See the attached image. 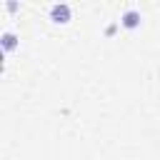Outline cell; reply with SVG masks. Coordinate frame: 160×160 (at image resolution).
Returning a JSON list of instances; mask_svg holds the SVG:
<instances>
[{"mask_svg": "<svg viewBox=\"0 0 160 160\" xmlns=\"http://www.w3.org/2000/svg\"><path fill=\"white\" fill-rule=\"evenodd\" d=\"M70 15H72V10H70L68 2H55V5L50 8V18H52L55 22H68Z\"/></svg>", "mask_w": 160, "mask_h": 160, "instance_id": "cell-1", "label": "cell"}, {"mask_svg": "<svg viewBox=\"0 0 160 160\" xmlns=\"http://www.w3.org/2000/svg\"><path fill=\"white\" fill-rule=\"evenodd\" d=\"M140 20H142V18H140V10L128 8V10L120 15V20H118V22H120L122 28H130V30H132V28H138V25H140Z\"/></svg>", "mask_w": 160, "mask_h": 160, "instance_id": "cell-2", "label": "cell"}, {"mask_svg": "<svg viewBox=\"0 0 160 160\" xmlns=\"http://www.w3.org/2000/svg\"><path fill=\"white\" fill-rule=\"evenodd\" d=\"M2 48H5V50H12V48H15V35H12L10 30L2 32Z\"/></svg>", "mask_w": 160, "mask_h": 160, "instance_id": "cell-3", "label": "cell"}]
</instances>
